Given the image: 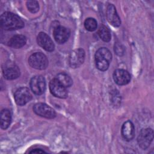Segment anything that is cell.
<instances>
[{"label": "cell", "instance_id": "obj_17", "mask_svg": "<svg viewBox=\"0 0 154 154\" xmlns=\"http://www.w3.org/2000/svg\"><path fill=\"white\" fill-rule=\"evenodd\" d=\"M11 120V112L7 109H4L1 111L0 120L1 128L2 129H6L8 128Z\"/></svg>", "mask_w": 154, "mask_h": 154}, {"label": "cell", "instance_id": "obj_8", "mask_svg": "<svg viewBox=\"0 0 154 154\" xmlns=\"http://www.w3.org/2000/svg\"><path fill=\"white\" fill-rule=\"evenodd\" d=\"M30 87L34 94L37 95L42 94L46 90L45 78L40 75L33 76L30 81Z\"/></svg>", "mask_w": 154, "mask_h": 154}, {"label": "cell", "instance_id": "obj_7", "mask_svg": "<svg viewBox=\"0 0 154 154\" xmlns=\"http://www.w3.org/2000/svg\"><path fill=\"white\" fill-rule=\"evenodd\" d=\"M49 90L51 93L57 97L64 99L67 97L68 93L66 88L59 82L56 78H54L50 81Z\"/></svg>", "mask_w": 154, "mask_h": 154}, {"label": "cell", "instance_id": "obj_5", "mask_svg": "<svg viewBox=\"0 0 154 154\" xmlns=\"http://www.w3.org/2000/svg\"><path fill=\"white\" fill-rule=\"evenodd\" d=\"M153 139V132L151 128L141 129L137 138L138 144L143 150L147 149Z\"/></svg>", "mask_w": 154, "mask_h": 154}, {"label": "cell", "instance_id": "obj_15", "mask_svg": "<svg viewBox=\"0 0 154 154\" xmlns=\"http://www.w3.org/2000/svg\"><path fill=\"white\" fill-rule=\"evenodd\" d=\"M122 135L126 141L132 140L135 136V128L130 120L125 122L122 127Z\"/></svg>", "mask_w": 154, "mask_h": 154}, {"label": "cell", "instance_id": "obj_2", "mask_svg": "<svg viewBox=\"0 0 154 154\" xmlns=\"http://www.w3.org/2000/svg\"><path fill=\"white\" fill-rule=\"evenodd\" d=\"M95 64L99 70H106L112 59V55L109 49L106 48H100L95 54Z\"/></svg>", "mask_w": 154, "mask_h": 154}, {"label": "cell", "instance_id": "obj_13", "mask_svg": "<svg viewBox=\"0 0 154 154\" xmlns=\"http://www.w3.org/2000/svg\"><path fill=\"white\" fill-rule=\"evenodd\" d=\"M113 79L117 84L124 85L130 82L131 75L124 69H117L113 73Z\"/></svg>", "mask_w": 154, "mask_h": 154}, {"label": "cell", "instance_id": "obj_19", "mask_svg": "<svg viewBox=\"0 0 154 154\" xmlns=\"http://www.w3.org/2000/svg\"><path fill=\"white\" fill-rule=\"evenodd\" d=\"M98 34L100 38L104 42H108L111 40V32L109 29L104 25H102L99 27L98 30Z\"/></svg>", "mask_w": 154, "mask_h": 154}, {"label": "cell", "instance_id": "obj_1", "mask_svg": "<svg viewBox=\"0 0 154 154\" xmlns=\"http://www.w3.org/2000/svg\"><path fill=\"white\" fill-rule=\"evenodd\" d=\"M1 26L5 30L13 31L20 29L24 26V22L16 14L5 12L1 16Z\"/></svg>", "mask_w": 154, "mask_h": 154}, {"label": "cell", "instance_id": "obj_9", "mask_svg": "<svg viewBox=\"0 0 154 154\" xmlns=\"http://www.w3.org/2000/svg\"><path fill=\"white\" fill-rule=\"evenodd\" d=\"M85 52L81 48L73 51L69 57V63L70 67L76 68L79 67L84 61Z\"/></svg>", "mask_w": 154, "mask_h": 154}, {"label": "cell", "instance_id": "obj_10", "mask_svg": "<svg viewBox=\"0 0 154 154\" xmlns=\"http://www.w3.org/2000/svg\"><path fill=\"white\" fill-rule=\"evenodd\" d=\"M14 97L16 103L19 105L22 106L31 100L32 95L28 88L20 87L14 93Z\"/></svg>", "mask_w": 154, "mask_h": 154}, {"label": "cell", "instance_id": "obj_21", "mask_svg": "<svg viewBox=\"0 0 154 154\" xmlns=\"http://www.w3.org/2000/svg\"><path fill=\"white\" fill-rule=\"evenodd\" d=\"M26 7L32 13H35L39 10V4L36 1H28L26 2Z\"/></svg>", "mask_w": 154, "mask_h": 154}, {"label": "cell", "instance_id": "obj_4", "mask_svg": "<svg viewBox=\"0 0 154 154\" xmlns=\"http://www.w3.org/2000/svg\"><path fill=\"white\" fill-rule=\"evenodd\" d=\"M2 73L4 78L8 80L17 78L20 76V69L18 66L12 61H8L2 65Z\"/></svg>", "mask_w": 154, "mask_h": 154}, {"label": "cell", "instance_id": "obj_11", "mask_svg": "<svg viewBox=\"0 0 154 154\" xmlns=\"http://www.w3.org/2000/svg\"><path fill=\"white\" fill-rule=\"evenodd\" d=\"M70 34V30L63 26H56L53 32L55 40L58 44H63L69 39Z\"/></svg>", "mask_w": 154, "mask_h": 154}, {"label": "cell", "instance_id": "obj_18", "mask_svg": "<svg viewBox=\"0 0 154 154\" xmlns=\"http://www.w3.org/2000/svg\"><path fill=\"white\" fill-rule=\"evenodd\" d=\"M59 82H60L63 86L66 87H69L72 85L73 81L70 76L65 73H58L55 78Z\"/></svg>", "mask_w": 154, "mask_h": 154}, {"label": "cell", "instance_id": "obj_14", "mask_svg": "<svg viewBox=\"0 0 154 154\" xmlns=\"http://www.w3.org/2000/svg\"><path fill=\"white\" fill-rule=\"evenodd\" d=\"M107 20L111 25L114 27H118L121 24L120 17L119 16L116 8L113 4H109L106 9Z\"/></svg>", "mask_w": 154, "mask_h": 154}, {"label": "cell", "instance_id": "obj_16", "mask_svg": "<svg viewBox=\"0 0 154 154\" xmlns=\"http://www.w3.org/2000/svg\"><path fill=\"white\" fill-rule=\"evenodd\" d=\"M26 43V38L23 35H15L8 41V46L15 49L23 47Z\"/></svg>", "mask_w": 154, "mask_h": 154}, {"label": "cell", "instance_id": "obj_20", "mask_svg": "<svg viewBox=\"0 0 154 154\" xmlns=\"http://www.w3.org/2000/svg\"><path fill=\"white\" fill-rule=\"evenodd\" d=\"M97 21L92 17H88L84 21V26L89 31H93L97 28Z\"/></svg>", "mask_w": 154, "mask_h": 154}, {"label": "cell", "instance_id": "obj_3", "mask_svg": "<svg viewBox=\"0 0 154 154\" xmlns=\"http://www.w3.org/2000/svg\"><path fill=\"white\" fill-rule=\"evenodd\" d=\"M28 63L32 68L37 70H43L48 65V60L43 53L35 52L29 57Z\"/></svg>", "mask_w": 154, "mask_h": 154}, {"label": "cell", "instance_id": "obj_6", "mask_svg": "<svg viewBox=\"0 0 154 154\" xmlns=\"http://www.w3.org/2000/svg\"><path fill=\"white\" fill-rule=\"evenodd\" d=\"M33 111L37 115L46 119H53L56 116V112L54 109L43 103L35 104L33 107Z\"/></svg>", "mask_w": 154, "mask_h": 154}, {"label": "cell", "instance_id": "obj_22", "mask_svg": "<svg viewBox=\"0 0 154 154\" xmlns=\"http://www.w3.org/2000/svg\"><path fill=\"white\" fill-rule=\"evenodd\" d=\"M29 153H45V152L40 149H35L30 151Z\"/></svg>", "mask_w": 154, "mask_h": 154}, {"label": "cell", "instance_id": "obj_12", "mask_svg": "<svg viewBox=\"0 0 154 154\" xmlns=\"http://www.w3.org/2000/svg\"><path fill=\"white\" fill-rule=\"evenodd\" d=\"M37 42L38 45L48 52H52L54 50L55 45L50 37L45 32H40L37 37Z\"/></svg>", "mask_w": 154, "mask_h": 154}]
</instances>
